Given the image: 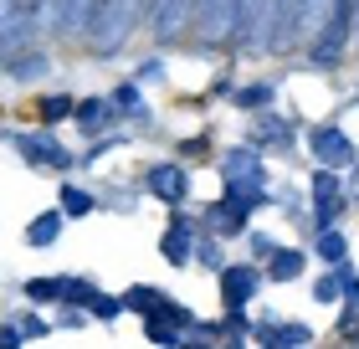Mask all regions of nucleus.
Wrapping results in <instances>:
<instances>
[{"instance_id": "0eeeda50", "label": "nucleus", "mask_w": 359, "mask_h": 349, "mask_svg": "<svg viewBox=\"0 0 359 349\" xmlns=\"http://www.w3.org/2000/svg\"><path fill=\"white\" fill-rule=\"evenodd\" d=\"M308 154H313L318 164H329V170H344V164H354V139L344 134L339 124H318L308 129Z\"/></svg>"}, {"instance_id": "c756f323", "label": "nucleus", "mask_w": 359, "mask_h": 349, "mask_svg": "<svg viewBox=\"0 0 359 349\" xmlns=\"http://www.w3.org/2000/svg\"><path fill=\"white\" fill-rule=\"evenodd\" d=\"M118 313H128V308H123V298H108V293H93V298H88V319H103V324H113Z\"/></svg>"}, {"instance_id": "f3484780", "label": "nucleus", "mask_w": 359, "mask_h": 349, "mask_svg": "<svg viewBox=\"0 0 359 349\" xmlns=\"http://www.w3.org/2000/svg\"><path fill=\"white\" fill-rule=\"evenodd\" d=\"M252 339L277 344V349H292V344H313V329H308V324H257Z\"/></svg>"}, {"instance_id": "a211bd4d", "label": "nucleus", "mask_w": 359, "mask_h": 349, "mask_svg": "<svg viewBox=\"0 0 359 349\" xmlns=\"http://www.w3.org/2000/svg\"><path fill=\"white\" fill-rule=\"evenodd\" d=\"M113 108H118V119H128V124H149V103H144L139 77H134V82H118V88H113Z\"/></svg>"}, {"instance_id": "5701e85b", "label": "nucleus", "mask_w": 359, "mask_h": 349, "mask_svg": "<svg viewBox=\"0 0 359 349\" xmlns=\"http://www.w3.org/2000/svg\"><path fill=\"white\" fill-rule=\"evenodd\" d=\"M313 252H318L323 262H344V257H349V237H344L339 226H323L318 237H313Z\"/></svg>"}, {"instance_id": "2eb2a0df", "label": "nucleus", "mask_w": 359, "mask_h": 349, "mask_svg": "<svg viewBox=\"0 0 359 349\" xmlns=\"http://www.w3.org/2000/svg\"><path fill=\"white\" fill-rule=\"evenodd\" d=\"M252 144H257V149H262V144H272V149H292V124L277 119L272 108H262V113H257V129H252Z\"/></svg>"}, {"instance_id": "9b49d317", "label": "nucleus", "mask_w": 359, "mask_h": 349, "mask_svg": "<svg viewBox=\"0 0 359 349\" xmlns=\"http://www.w3.org/2000/svg\"><path fill=\"white\" fill-rule=\"evenodd\" d=\"M0 72H6L11 82H41L46 72H52V57H46L41 46H21V52H11L6 62H0Z\"/></svg>"}, {"instance_id": "412c9836", "label": "nucleus", "mask_w": 359, "mask_h": 349, "mask_svg": "<svg viewBox=\"0 0 359 349\" xmlns=\"http://www.w3.org/2000/svg\"><path fill=\"white\" fill-rule=\"evenodd\" d=\"M329 11H334V0H298V37L313 41L323 31V21H329Z\"/></svg>"}, {"instance_id": "f8f14e48", "label": "nucleus", "mask_w": 359, "mask_h": 349, "mask_svg": "<svg viewBox=\"0 0 359 349\" xmlns=\"http://www.w3.org/2000/svg\"><path fill=\"white\" fill-rule=\"evenodd\" d=\"M77 129L93 139V134H108L113 129V119H118V108H113V98H77Z\"/></svg>"}, {"instance_id": "c85d7f7f", "label": "nucleus", "mask_w": 359, "mask_h": 349, "mask_svg": "<svg viewBox=\"0 0 359 349\" xmlns=\"http://www.w3.org/2000/svg\"><path fill=\"white\" fill-rule=\"evenodd\" d=\"M308 195H313V201H318V195H344V175L329 170V164H318L313 180H308Z\"/></svg>"}, {"instance_id": "7ed1b4c3", "label": "nucleus", "mask_w": 359, "mask_h": 349, "mask_svg": "<svg viewBox=\"0 0 359 349\" xmlns=\"http://www.w3.org/2000/svg\"><path fill=\"white\" fill-rule=\"evenodd\" d=\"M36 15H31L26 0H0V62L21 46H36Z\"/></svg>"}, {"instance_id": "4c0bfd02", "label": "nucleus", "mask_w": 359, "mask_h": 349, "mask_svg": "<svg viewBox=\"0 0 359 349\" xmlns=\"http://www.w3.org/2000/svg\"><path fill=\"white\" fill-rule=\"evenodd\" d=\"M139 77H144V82H159V77H165V62H159V57H149V62L139 67Z\"/></svg>"}, {"instance_id": "393cba45", "label": "nucleus", "mask_w": 359, "mask_h": 349, "mask_svg": "<svg viewBox=\"0 0 359 349\" xmlns=\"http://www.w3.org/2000/svg\"><path fill=\"white\" fill-rule=\"evenodd\" d=\"M103 0H67V21H62V37H77V31H88L93 26V15Z\"/></svg>"}, {"instance_id": "1a4fd4ad", "label": "nucleus", "mask_w": 359, "mask_h": 349, "mask_svg": "<svg viewBox=\"0 0 359 349\" xmlns=\"http://www.w3.org/2000/svg\"><path fill=\"white\" fill-rule=\"evenodd\" d=\"M195 231H201V226H195L185 211L170 216L165 237H159V257H165L170 268H190V262H195Z\"/></svg>"}, {"instance_id": "7c9ffc66", "label": "nucleus", "mask_w": 359, "mask_h": 349, "mask_svg": "<svg viewBox=\"0 0 359 349\" xmlns=\"http://www.w3.org/2000/svg\"><path fill=\"white\" fill-rule=\"evenodd\" d=\"M313 298H318V303H339V298H344V282H339L334 262H329V272H323V277H313Z\"/></svg>"}, {"instance_id": "20e7f679", "label": "nucleus", "mask_w": 359, "mask_h": 349, "mask_svg": "<svg viewBox=\"0 0 359 349\" xmlns=\"http://www.w3.org/2000/svg\"><path fill=\"white\" fill-rule=\"evenodd\" d=\"M195 37L205 46H221V41H236V0H195Z\"/></svg>"}, {"instance_id": "a19ab883", "label": "nucleus", "mask_w": 359, "mask_h": 349, "mask_svg": "<svg viewBox=\"0 0 359 349\" xmlns=\"http://www.w3.org/2000/svg\"><path fill=\"white\" fill-rule=\"evenodd\" d=\"M354 339H359V334H354Z\"/></svg>"}, {"instance_id": "f257e3e1", "label": "nucleus", "mask_w": 359, "mask_h": 349, "mask_svg": "<svg viewBox=\"0 0 359 349\" xmlns=\"http://www.w3.org/2000/svg\"><path fill=\"white\" fill-rule=\"evenodd\" d=\"M149 15V0H103L93 15V26H88V37H93V52L97 57H118L128 37L139 31V21Z\"/></svg>"}, {"instance_id": "a878e982", "label": "nucleus", "mask_w": 359, "mask_h": 349, "mask_svg": "<svg viewBox=\"0 0 359 349\" xmlns=\"http://www.w3.org/2000/svg\"><path fill=\"white\" fill-rule=\"evenodd\" d=\"M277 103V88L272 82H247V88L236 93V108H247V113H262V108H272Z\"/></svg>"}, {"instance_id": "473e14b6", "label": "nucleus", "mask_w": 359, "mask_h": 349, "mask_svg": "<svg viewBox=\"0 0 359 349\" xmlns=\"http://www.w3.org/2000/svg\"><path fill=\"white\" fill-rule=\"evenodd\" d=\"M128 144V134H93V144H88V164H97V159H103V154H113V149H123Z\"/></svg>"}, {"instance_id": "f03ea898", "label": "nucleus", "mask_w": 359, "mask_h": 349, "mask_svg": "<svg viewBox=\"0 0 359 349\" xmlns=\"http://www.w3.org/2000/svg\"><path fill=\"white\" fill-rule=\"evenodd\" d=\"M354 11H359V0H334L323 31L308 41V62H313L318 72H334L339 62H344V46H349V37H354Z\"/></svg>"}, {"instance_id": "ea45409f", "label": "nucleus", "mask_w": 359, "mask_h": 349, "mask_svg": "<svg viewBox=\"0 0 359 349\" xmlns=\"http://www.w3.org/2000/svg\"><path fill=\"white\" fill-rule=\"evenodd\" d=\"M354 37H359V11H354Z\"/></svg>"}, {"instance_id": "cd10ccee", "label": "nucleus", "mask_w": 359, "mask_h": 349, "mask_svg": "<svg viewBox=\"0 0 359 349\" xmlns=\"http://www.w3.org/2000/svg\"><path fill=\"white\" fill-rule=\"evenodd\" d=\"M62 211H67V221H72V216H93L97 211V195L83 190V185H62Z\"/></svg>"}, {"instance_id": "6ab92c4d", "label": "nucleus", "mask_w": 359, "mask_h": 349, "mask_svg": "<svg viewBox=\"0 0 359 349\" xmlns=\"http://www.w3.org/2000/svg\"><path fill=\"white\" fill-rule=\"evenodd\" d=\"M62 226H67V211L52 206V211H41L36 221L26 226V242H31V246H52V242L62 237Z\"/></svg>"}, {"instance_id": "72a5a7b5", "label": "nucleus", "mask_w": 359, "mask_h": 349, "mask_svg": "<svg viewBox=\"0 0 359 349\" xmlns=\"http://www.w3.org/2000/svg\"><path fill=\"white\" fill-rule=\"evenodd\" d=\"M195 262H201V268H221V237H216V231H210V237H201V242H195Z\"/></svg>"}, {"instance_id": "b1692460", "label": "nucleus", "mask_w": 359, "mask_h": 349, "mask_svg": "<svg viewBox=\"0 0 359 349\" xmlns=\"http://www.w3.org/2000/svg\"><path fill=\"white\" fill-rule=\"evenodd\" d=\"M97 288L88 277H57V303L62 308H88V298H93Z\"/></svg>"}, {"instance_id": "4be33fe9", "label": "nucleus", "mask_w": 359, "mask_h": 349, "mask_svg": "<svg viewBox=\"0 0 359 349\" xmlns=\"http://www.w3.org/2000/svg\"><path fill=\"white\" fill-rule=\"evenodd\" d=\"M72 113H77V98H72V93H46V98H41V124H46V129L67 124Z\"/></svg>"}, {"instance_id": "9d476101", "label": "nucleus", "mask_w": 359, "mask_h": 349, "mask_svg": "<svg viewBox=\"0 0 359 349\" xmlns=\"http://www.w3.org/2000/svg\"><path fill=\"white\" fill-rule=\"evenodd\" d=\"M216 164H221V180H267V159H262V149H257L252 139L231 144Z\"/></svg>"}, {"instance_id": "c9c22d12", "label": "nucleus", "mask_w": 359, "mask_h": 349, "mask_svg": "<svg viewBox=\"0 0 359 349\" xmlns=\"http://www.w3.org/2000/svg\"><path fill=\"white\" fill-rule=\"evenodd\" d=\"M247 242H252V257H257V262H267V257L277 252V242L267 237V231H252V237H247Z\"/></svg>"}, {"instance_id": "e433bc0d", "label": "nucleus", "mask_w": 359, "mask_h": 349, "mask_svg": "<svg viewBox=\"0 0 359 349\" xmlns=\"http://www.w3.org/2000/svg\"><path fill=\"white\" fill-rule=\"evenodd\" d=\"M21 334H26V339H41V334H46V319H36V313H26V319H21Z\"/></svg>"}, {"instance_id": "f704fd0d", "label": "nucleus", "mask_w": 359, "mask_h": 349, "mask_svg": "<svg viewBox=\"0 0 359 349\" xmlns=\"http://www.w3.org/2000/svg\"><path fill=\"white\" fill-rule=\"evenodd\" d=\"M21 293L31 298V303H57V277H31Z\"/></svg>"}, {"instance_id": "6e6552de", "label": "nucleus", "mask_w": 359, "mask_h": 349, "mask_svg": "<svg viewBox=\"0 0 359 349\" xmlns=\"http://www.w3.org/2000/svg\"><path fill=\"white\" fill-rule=\"evenodd\" d=\"M144 190L154 195V201H165V206H180L190 195V170L180 159H159L144 170Z\"/></svg>"}, {"instance_id": "2f4dec72", "label": "nucleus", "mask_w": 359, "mask_h": 349, "mask_svg": "<svg viewBox=\"0 0 359 349\" xmlns=\"http://www.w3.org/2000/svg\"><path fill=\"white\" fill-rule=\"evenodd\" d=\"M144 334L154 344H180V324H170L165 313H149V319H144Z\"/></svg>"}, {"instance_id": "58836bf2", "label": "nucleus", "mask_w": 359, "mask_h": 349, "mask_svg": "<svg viewBox=\"0 0 359 349\" xmlns=\"http://www.w3.org/2000/svg\"><path fill=\"white\" fill-rule=\"evenodd\" d=\"M349 170H354V175H349V195H354V201H359V159L349 164Z\"/></svg>"}, {"instance_id": "39448f33", "label": "nucleus", "mask_w": 359, "mask_h": 349, "mask_svg": "<svg viewBox=\"0 0 359 349\" xmlns=\"http://www.w3.org/2000/svg\"><path fill=\"white\" fill-rule=\"evenodd\" d=\"M6 144L21 154L26 164H36V170H72V154L62 149V139L57 134H6Z\"/></svg>"}, {"instance_id": "dca6fc26", "label": "nucleus", "mask_w": 359, "mask_h": 349, "mask_svg": "<svg viewBox=\"0 0 359 349\" xmlns=\"http://www.w3.org/2000/svg\"><path fill=\"white\" fill-rule=\"evenodd\" d=\"M262 268H267L272 282H298L303 268H308V257H303V246H277V252L262 262Z\"/></svg>"}, {"instance_id": "423d86ee", "label": "nucleus", "mask_w": 359, "mask_h": 349, "mask_svg": "<svg viewBox=\"0 0 359 349\" xmlns=\"http://www.w3.org/2000/svg\"><path fill=\"white\" fill-rule=\"evenodd\" d=\"M221 277V298H226V308H247L257 293H262V268H252V262H221L216 268Z\"/></svg>"}, {"instance_id": "aec40b11", "label": "nucleus", "mask_w": 359, "mask_h": 349, "mask_svg": "<svg viewBox=\"0 0 359 349\" xmlns=\"http://www.w3.org/2000/svg\"><path fill=\"white\" fill-rule=\"evenodd\" d=\"M165 303H170V293L149 288V282H134V288L123 293V308H128V313H139V319H149V313H159Z\"/></svg>"}, {"instance_id": "ddd939ff", "label": "nucleus", "mask_w": 359, "mask_h": 349, "mask_svg": "<svg viewBox=\"0 0 359 349\" xmlns=\"http://www.w3.org/2000/svg\"><path fill=\"white\" fill-rule=\"evenodd\" d=\"M247 221H252V211H241V206H231V201H216V206H205V226H201V231H216V237L226 242V237H241Z\"/></svg>"}, {"instance_id": "4468645a", "label": "nucleus", "mask_w": 359, "mask_h": 349, "mask_svg": "<svg viewBox=\"0 0 359 349\" xmlns=\"http://www.w3.org/2000/svg\"><path fill=\"white\" fill-rule=\"evenodd\" d=\"M221 201H231L241 211H262V206H272V190H267V180H226Z\"/></svg>"}, {"instance_id": "bb28decb", "label": "nucleus", "mask_w": 359, "mask_h": 349, "mask_svg": "<svg viewBox=\"0 0 359 349\" xmlns=\"http://www.w3.org/2000/svg\"><path fill=\"white\" fill-rule=\"evenodd\" d=\"M349 211V201L344 195H318L313 201V231H323V226H339V216Z\"/></svg>"}]
</instances>
